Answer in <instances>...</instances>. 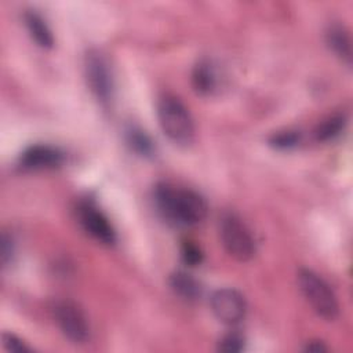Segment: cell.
Masks as SVG:
<instances>
[{
    "label": "cell",
    "mask_w": 353,
    "mask_h": 353,
    "mask_svg": "<svg viewBox=\"0 0 353 353\" xmlns=\"http://www.w3.org/2000/svg\"><path fill=\"white\" fill-rule=\"evenodd\" d=\"M153 196L159 212L174 225L194 226L207 216L205 200L192 189L161 182L156 185Z\"/></svg>",
    "instance_id": "obj_1"
},
{
    "label": "cell",
    "mask_w": 353,
    "mask_h": 353,
    "mask_svg": "<svg viewBox=\"0 0 353 353\" xmlns=\"http://www.w3.org/2000/svg\"><path fill=\"white\" fill-rule=\"evenodd\" d=\"M157 117L163 132L178 145H188L194 137L193 119L185 103L172 94H164L157 102Z\"/></svg>",
    "instance_id": "obj_2"
},
{
    "label": "cell",
    "mask_w": 353,
    "mask_h": 353,
    "mask_svg": "<svg viewBox=\"0 0 353 353\" xmlns=\"http://www.w3.org/2000/svg\"><path fill=\"white\" fill-rule=\"evenodd\" d=\"M299 288L312 309L324 320L332 321L339 314L336 295L328 283L309 269H301L298 274Z\"/></svg>",
    "instance_id": "obj_3"
},
{
    "label": "cell",
    "mask_w": 353,
    "mask_h": 353,
    "mask_svg": "<svg viewBox=\"0 0 353 353\" xmlns=\"http://www.w3.org/2000/svg\"><path fill=\"white\" fill-rule=\"evenodd\" d=\"M219 237L226 252L236 261L245 262L255 255V240L237 215L228 212L221 216Z\"/></svg>",
    "instance_id": "obj_4"
},
{
    "label": "cell",
    "mask_w": 353,
    "mask_h": 353,
    "mask_svg": "<svg viewBox=\"0 0 353 353\" xmlns=\"http://www.w3.org/2000/svg\"><path fill=\"white\" fill-rule=\"evenodd\" d=\"M55 323L62 334L74 343H84L90 338V324L84 310L70 299L57 301L52 306Z\"/></svg>",
    "instance_id": "obj_5"
},
{
    "label": "cell",
    "mask_w": 353,
    "mask_h": 353,
    "mask_svg": "<svg viewBox=\"0 0 353 353\" xmlns=\"http://www.w3.org/2000/svg\"><path fill=\"white\" fill-rule=\"evenodd\" d=\"M84 74L91 92L106 103L112 98L113 79L106 58L97 50H90L84 57Z\"/></svg>",
    "instance_id": "obj_6"
},
{
    "label": "cell",
    "mask_w": 353,
    "mask_h": 353,
    "mask_svg": "<svg viewBox=\"0 0 353 353\" xmlns=\"http://www.w3.org/2000/svg\"><path fill=\"white\" fill-rule=\"evenodd\" d=\"M214 316L228 325L239 324L247 312L245 298L233 288H219L210 299Z\"/></svg>",
    "instance_id": "obj_7"
},
{
    "label": "cell",
    "mask_w": 353,
    "mask_h": 353,
    "mask_svg": "<svg viewBox=\"0 0 353 353\" xmlns=\"http://www.w3.org/2000/svg\"><path fill=\"white\" fill-rule=\"evenodd\" d=\"M77 218L81 228L97 241L112 245L116 241V232L108 216L92 203L84 201L77 207Z\"/></svg>",
    "instance_id": "obj_8"
},
{
    "label": "cell",
    "mask_w": 353,
    "mask_h": 353,
    "mask_svg": "<svg viewBox=\"0 0 353 353\" xmlns=\"http://www.w3.org/2000/svg\"><path fill=\"white\" fill-rule=\"evenodd\" d=\"M63 153L51 145H32L19 156V167L29 171L54 170L63 163Z\"/></svg>",
    "instance_id": "obj_9"
},
{
    "label": "cell",
    "mask_w": 353,
    "mask_h": 353,
    "mask_svg": "<svg viewBox=\"0 0 353 353\" xmlns=\"http://www.w3.org/2000/svg\"><path fill=\"white\" fill-rule=\"evenodd\" d=\"M25 25L30 37L34 43L41 48H52L54 47V36L43 17L36 11H28L23 15Z\"/></svg>",
    "instance_id": "obj_10"
},
{
    "label": "cell",
    "mask_w": 353,
    "mask_h": 353,
    "mask_svg": "<svg viewBox=\"0 0 353 353\" xmlns=\"http://www.w3.org/2000/svg\"><path fill=\"white\" fill-rule=\"evenodd\" d=\"M171 290L185 301L193 302L201 296L200 283L189 273L178 270L170 276Z\"/></svg>",
    "instance_id": "obj_11"
},
{
    "label": "cell",
    "mask_w": 353,
    "mask_h": 353,
    "mask_svg": "<svg viewBox=\"0 0 353 353\" xmlns=\"http://www.w3.org/2000/svg\"><path fill=\"white\" fill-rule=\"evenodd\" d=\"M192 84L201 95H208L215 90L216 73L210 61L201 59L194 65L192 72Z\"/></svg>",
    "instance_id": "obj_12"
},
{
    "label": "cell",
    "mask_w": 353,
    "mask_h": 353,
    "mask_svg": "<svg viewBox=\"0 0 353 353\" xmlns=\"http://www.w3.org/2000/svg\"><path fill=\"white\" fill-rule=\"evenodd\" d=\"M325 40L328 47L332 50L335 55H338L341 59L350 62L352 51H350V39L347 32L341 25H332L325 33Z\"/></svg>",
    "instance_id": "obj_13"
},
{
    "label": "cell",
    "mask_w": 353,
    "mask_h": 353,
    "mask_svg": "<svg viewBox=\"0 0 353 353\" xmlns=\"http://www.w3.org/2000/svg\"><path fill=\"white\" fill-rule=\"evenodd\" d=\"M346 125V117L341 113L324 119L314 130V137L319 142H327L336 138Z\"/></svg>",
    "instance_id": "obj_14"
},
{
    "label": "cell",
    "mask_w": 353,
    "mask_h": 353,
    "mask_svg": "<svg viewBox=\"0 0 353 353\" xmlns=\"http://www.w3.org/2000/svg\"><path fill=\"white\" fill-rule=\"evenodd\" d=\"M125 137H127V143L128 146L138 153L139 156L143 157H149L154 153V145L152 142V139L149 138V135L142 131L138 127H130L125 131Z\"/></svg>",
    "instance_id": "obj_15"
},
{
    "label": "cell",
    "mask_w": 353,
    "mask_h": 353,
    "mask_svg": "<svg viewBox=\"0 0 353 353\" xmlns=\"http://www.w3.org/2000/svg\"><path fill=\"white\" fill-rule=\"evenodd\" d=\"M299 141H301V134L298 131H291V130L277 132L270 138V143L277 149L294 148L299 143Z\"/></svg>",
    "instance_id": "obj_16"
},
{
    "label": "cell",
    "mask_w": 353,
    "mask_h": 353,
    "mask_svg": "<svg viewBox=\"0 0 353 353\" xmlns=\"http://www.w3.org/2000/svg\"><path fill=\"white\" fill-rule=\"evenodd\" d=\"M245 341L244 336L237 332H229L221 338L218 342V349L228 353H237L244 349Z\"/></svg>",
    "instance_id": "obj_17"
},
{
    "label": "cell",
    "mask_w": 353,
    "mask_h": 353,
    "mask_svg": "<svg viewBox=\"0 0 353 353\" xmlns=\"http://www.w3.org/2000/svg\"><path fill=\"white\" fill-rule=\"evenodd\" d=\"M181 256L188 266H197L203 262V251L193 241H183L181 247Z\"/></svg>",
    "instance_id": "obj_18"
},
{
    "label": "cell",
    "mask_w": 353,
    "mask_h": 353,
    "mask_svg": "<svg viewBox=\"0 0 353 353\" xmlns=\"http://www.w3.org/2000/svg\"><path fill=\"white\" fill-rule=\"evenodd\" d=\"M1 342L6 350L12 352V353H26L30 352L32 347L28 346L19 336L11 332H3L1 335Z\"/></svg>",
    "instance_id": "obj_19"
},
{
    "label": "cell",
    "mask_w": 353,
    "mask_h": 353,
    "mask_svg": "<svg viewBox=\"0 0 353 353\" xmlns=\"http://www.w3.org/2000/svg\"><path fill=\"white\" fill-rule=\"evenodd\" d=\"M12 254H14V241L7 233H4L1 237V263H3V266H7V263L12 258Z\"/></svg>",
    "instance_id": "obj_20"
},
{
    "label": "cell",
    "mask_w": 353,
    "mask_h": 353,
    "mask_svg": "<svg viewBox=\"0 0 353 353\" xmlns=\"http://www.w3.org/2000/svg\"><path fill=\"white\" fill-rule=\"evenodd\" d=\"M305 350H307V352H324V350H327V346L321 341H309Z\"/></svg>",
    "instance_id": "obj_21"
}]
</instances>
